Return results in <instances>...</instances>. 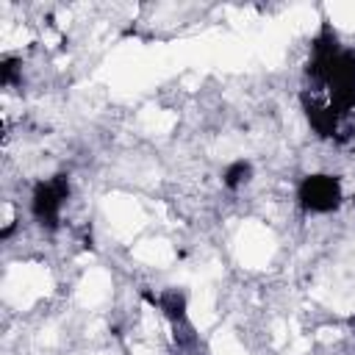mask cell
Listing matches in <instances>:
<instances>
[{
  "label": "cell",
  "instance_id": "obj_1",
  "mask_svg": "<svg viewBox=\"0 0 355 355\" xmlns=\"http://www.w3.org/2000/svg\"><path fill=\"white\" fill-rule=\"evenodd\" d=\"M67 197H69V180L67 175H55L44 183H36L33 197H31V211L44 227H55Z\"/></svg>",
  "mask_w": 355,
  "mask_h": 355
},
{
  "label": "cell",
  "instance_id": "obj_3",
  "mask_svg": "<svg viewBox=\"0 0 355 355\" xmlns=\"http://www.w3.org/2000/svg\"><path fill=\"white\" fill-rule=\"evenodd\" d=\"M302 105H305V116H308V122H311V128L322 136V139H336V133H338V125H341V116L336 114V108L330 105V103H313V100H308V97H302Z\"/></svg>",
  "mask_w": 355,
  "mask_h": 355
},
{
  "label": "cell",
  "instance_id": "obj_4",
  "mask_svg": "<svg viewBox=\"0 0 355 355\" xmlns=\"http://www.w3.org/2000/svg\"><path fill=\"white\" fill-rule=\"evenodd\" d=\"M147 300H150L153 305H158L172 322H183V319H186V297H183V294H178V291H164L161 297H150V294H147Z\"/></svg>",
  "mask_w": 355,
  "mask_h": 355
},
{
  "label": "cell",
  "instance_id": "obj_5",
  "mask_svg": "<svg viewBox=\"0 0 355 355\" xmlns=\"http://www.w3.org/2000/svg\"><path fill=\"white\" fill-rule=\"evenodd\" d=\"M250 172H252L250 161H233V164L225 169L222 180H225V186H227V189H239L241 183H247V180H250Z\"/></svg>",
  "mask_w": 355,
  "mask_h": 355
},
{
  "label": "cell",
  "instance_id": "obj_6",
  "mask_svg": "<svg viewBox=\"0 0 355 355\" xmlns=\"http://www.w3.org/2000/svg\"><path fill=\"white\" fill-rule=\"evenodd\" d=\"M17 75H19V61L17 58H6L0 64V83L3 86H11L17 80Z\"/></svg>",
  "mask_w": 355,
  "mask_h": 355
},
{
  "label": "cell",
  "instance_id": "obj_2",
  "mask_svg": "<svg viewBox=\"0 0 355 355\" xmlns=\"http://www.w3.org/2000/svg\"><path fill=\"white\" fill-rule=\"evenodd\" d=\"M300 202L305 211H313V214H327L333 208H338L341 202V186H338V178L333 175H308L302 183H300Z\"/></svg>",
  "mask_w": 355,
  "mask_h": 355
}]
</instances>
